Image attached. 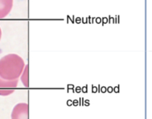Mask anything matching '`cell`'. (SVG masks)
Listing matches in <instances>:
<instances>
[{
	"label": "cell",
	"instance_id": "3",
	"mask_svg": "<svg viewBox=\"0 0 152 119\" xmlns=\"http://www.w3.org/2000/svg\"><path fill=\"white\" fill-rule=\"evenodd\" d=\"M19 79L13 81H7L0 77V96H7L14 93L17 87Z\"/></svg>",
	"mask_w": 152,
	"mask_h": 119
},
{
	"label": "cell",
	"instance_id": "2",
	"mask_svg": "<svg viewBox=\"0 0 152 119\" xmlns=\"http://www.w3.org/2000/svg\"><path fill=\"white\" fill-rule=\"evenodd\" d=\"M11 119H29V105L19 103L15 105L11 112Z\"/></svg>",
	"mask_w": 152,
	"mask_h": 119
},
{
	"label": "cell",
	"instance_id": "1",
	"mask_svg": "<svg viewBox=\"0 0 152 119\" xmlns=\"http://www.w3.org/2000/svg\"><path fill=\"white\" fill-rule=\"evenodd\" d=\"M25 67V62L19 55H5L0 59V77L7 81L19 79Z\"/></svg>",
	"mask_w": 152,
	"mask_h": 119
},
{
	"label": "cell",
	"instance_id": "4",
	"mask_svg": "<svg viewBox=\"0 0 152 119\" xmlns=\"http://www.w3.org/2000/svg\"><path fill=\"white\" fill-rule=\"evenodd\" d=\"M13 6V0H0V19L8 16Z\"/></svg>",
	"mask_w": 152,
	"mask_h": 119
},
{
	"label": "cell",
	"instance_id": "5",
	"mask_svg": "<svg viewBox=\"0 0 152 119\" xmlns=\"http://www.w3.org/2000/svg\"><path fill=\"white\" fill-rule=\"evenodd\" d=\"M20 79L25 87H29V66L28 65H25L23 72L20 76Z\"/></svg>",
	"mask_w": 152,
	"mask_h": 119
},
{
	"label": "cell",
	"instance_id": "6",
	"mask_svg": "<svg viewBox=\"0 0 152 119\" xmlns=\"http://www.w3.org/2000/svg\"><path fill=\"white\" fill-rule=\"evenodd\" d=\"M1 36H2V32H1V28H0V40H1Z\"/></svg>",
	"mask_w": 152,
	"mask_h": 119
}]
</instances>
